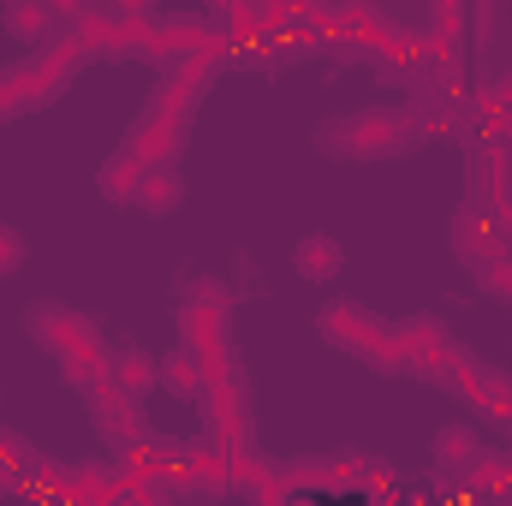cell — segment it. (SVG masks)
<instances>
[{
    "mask_svg": "<svg viewBox=\"0 0 512 506\" xmlns=\"http://www.w3.org/2000/svg\"><path fill=\"white\" fill-rule=\"evenodd\" d=\"M48 6H54V12H60V24H72V18H78V12H90V6H96V0H48Z\"/></svg>",
    "mask_w": 512,
    "mask_h": 506,
    "instance_id": "cell-25",
    "label": "cell"
},
{
    "mask_svg": "<svg viewBox=\"0 0 512 506\" xmlns=\"http://www.w3.org/2000/svg\"><path fill=\"white\" fill-rule=\"evenodd\" d=\"M512 233H507V215H501V203L495 197H465V209L453 215V256L465 262V268H483L495 251H507Z\"/></svg>",
    "mask_w": 512,
    "mask_h": 506,
    "instance_id": "cell-5",
    "label": "cell"
},
{
    "mask_svg": "<svg viewBox=\"0 0 512 506\" xmlns=\"http://www.w3.org/2000/svg\"><path fill=\"white\" fill-rule=\"evenodd\" d=\"M465 358H471V352H465L435 316H405V322L393 328V370H411V376H423V381H447Z\"/></svg>",
    "mask_w": 512,
    "mask_h": 506,
    "instance_id": "cell-3",
    "label": "cell"
},
{
    "mask_svg": "<svg viewBox=\"0 0 512 506\" xmlns=\"http://www.w3.org/2000/svg\"><path fill=\"white\" fill-rule=\"evenodd\" d=\"M471 0H429V24H465Z\"/></svg>",
    "mask_w": 512,
    "mask_h": 506,
    "instance_id": "cell-23",
    "label": "cell"
},
{
    "mask_svg": "<svg viewBox=\"0 0 512 506\" xmlns=\"http://www.w3.org/2000/svg\"><path fill=\"white\" fill-rule=\"evenodd\" d=\"M292 268H298V280H334L340 268H346V251H340V239H328V233H304L298 245H292Z\"/></svg>",
    "mask_w": 512,
    "mask_h": 506,
    "instance_id": "cell-16",
    "label": "cell"
},
{
    "mask_svg": "<svg viewBox=\"0 0 512 506\" xmlns=\"http://www.w3.org/2000/svg\"><path fill=\"white\" fill-rule=\"evenodd\" d=\"M459 405H471V411H489V417H512V376L507 370H495V364H477V358H465L453 376L441 381Z\"/></svg>",
    "mask_w": 512,
    "mask_h": 506,
    "instance_id": "cell-10",
    "label": "cell"
},
{
    "mask_svg": "<svg viewBox=\"0 0 512 506\" xmlns=\"http://www.w3.org/2000/svg\"><path fill=\"white\" fill-rule=\"evenodd\" d=\"M0 24H6V36L24 42V48H42V42L66 36L60 12H54L48 0H6V6H0Z\"/></svg>",
    "mask_w": 512,
    "mask_h": 506,
    "instance_id": "cell-12",
    "label": "cell"
},
{
    "mask_svg": "<svg viewBox=\"0 0 512 506\" xmlns=\"http://www.w3.org/2000/svg\"><path fill=\"white\" fill-rule=\"evenodd\" d=\"M477 286L489 292V298H501V304H512V245L507 251H495L483 268H477Z\"/></svg>",
    "mask_w": 512,
    "mask_h": 506,
    "instance_id": "cell-20",
    "label": "cell"
},
{
    "mask_svg": "<svg viewBox=\"0 0 512 506\" xmlns=\"http://www.w3.org/2000/svg\"><path fill=\"white\" fill-rule=\"evenodd\" d=\"M185 304H203V310H233V292H227V280H215V274H191V280H185Z\"/></svg>",
    "mask_w": 512,
    "mask_h": 506,
    "instance_id": "cell-21",
    "label": "cell"
},
{
    "mask_svg": "<svg viewBox=\"0 0 512 506\" xmlns=\"http://www.w3.org/2000/svg\"><path fill=\"white\" fill-rule=\"evenodd\" d=\"M0 6H6V0H0Z\"/></svg>",
    "mask_w": 512,
    "mask_h": 506,
    "instance_id": "cell-27",
    "label": "cell"
},
{
    "mask_svg": "<svg viewBox=\"0 0 512 506\" xmlns=\"http://www.w3.org/2000/svg\"><path fill=\"white\" fill-rule=\"evenodd\" d=\"M108 6H114L120 18H131V24H137V18H155V12H161V0H108Z\"/></svg>",
    "mask_w": 512,
    "mask_h": 506,
    "instance_id": "cell-24",
    "label": "cell"
},
{
    "mask_svg": "<svg viewBox=\"0 0 512 506\" xmlns=\"http://www.w3.org/2000/svg\"><path fill=\"white\" fill-rule=\"evenodd\" d=\"M429 453H435L441 477H459V471L483 453V435H477L471 423H441V429H435V441H429Z\"/></svg>",
    "mask_w": 512,
    "mask_h": 506,
    "instance_id": "cell-17",
    "label": "cell"
},
{
    "mask_svg": "<svg viewBox=\"0 0 512 506\" xmlns=\"http://www.w3.org/2000/svg\"><path fill=\"white\" fill-rule=\"evenodd\" d=\"M459 137L471 149H495V143H512V108L483 84V90H465V114H459Z\"/></svg>",
    "mask_w": 512,
    "mask_h": 506,
    "instance_id": "cell-11",
    "label": "cell"
},
{
    "mask_svg": "<svg viewBox=\"0 0 512 506\" xmlns=\"http://www.w3.org/2000/svg\"><path fill=\"white\" fill-rule=\"evenodd\" d=\"M179 203H185V179H179V167H143L137 209H143V215H173Z\"/></svg>",
    "mask_w": 512,
    "mask_h": 506,
    "instance_id": "cell-18",
    "label": "cell"
},
{
    "mask_svg": "<svg viewBox=\"0 0 512 506\" xmlns=\"http://www.w3.org/2000/svg\"><path fill=\"white\" fill-rule=\"evenodd\" d=\"M30 334H36V346H48L60 358V370L78 393H96L108 381V334L96 328V316L66 310V304H36Z\"/></svg>",
    "mask_w": 512,
    "mask_h": 506,
    "instance_id": "cell-1",
    "label": "cell"
},
{
    "mask_svg": "<svg viewBox=\"0 0 512 506\" xmlns=\"http://www.w3.org/2000/svg\"><path fill=\"white\" fill-rule=\"evenodd\" d=\"M417 137H423V126L411 120V108H358L346 120H328L316 143L340 161H387V155L417 149Z\"/></svg>",
    "mask_w": 512,
    "mask_h": 506,
    "instance_id": "cell-2",
    "label": "cell"
},
{
    "mask_svg": "<svg viewBox=\"0 0 512 506\" xmlns=\"http://www.w3.org/2000/svg\"><path fill=\"white\" fill-rule=\"evenodd\" d=\"M66 36L84 48V60H137V36H131V18H120L108 0H96L90 12H78L66 24Z\"/></svg>",
    "mask_w": 512,
    "mask_h": 506,
    "instance_id": "cell-8",
    "label": "cell"
},
{
    "mask_svg": "<svg viewBox=\"0 0 512 506\" xmlns=\"http://www.w3.org/2000/svg\"><path fill=\"white\" fill-rule=\"evenodd\" d=\"M459 495H471V501H495V495H512V453H477L459 477Z\"/></svg>",
    "mask_w": 512,
    "mask_h": 506,
    "instance_id": "cell-14",
    "label": "cell"
},
{
    "mask_svg": "<svg viewBox=\"0 0 512 506\" xmlns=\"http://www.w3.org/2000/svg\"><path fill=\"white\" fill-rule=\"evenodd\" d=\"M108 387H120L131 399H143L149 387H161V358H149L143 346H108Z\"/></svg>",
    "mask_w": 512,
    "mask_h": 506,
    "instance_id": "cell-13",
    "label": "cell"
},
{
    "mask_svg": "<svg viewBox=\"0 0 512 506\" xmlns=\"http://www.w3.org/2000/svg\"><path fill=\"white\" fill-rule=\"evenodd\" d=\"M96 185H102V197H108V203H137V185H143V161L131 155V143H120V149L102 161V179H96Z\"/></svg>",
    "mask_w": 512,
    "mask_h": 506,
    "instance_id": "cell-19",
    "label": "cell"
},
{
    "mask_svg": "<svg viewBox=\"0 0 512 506\" xmlns=\"http://www.w3.org/2000/svg\"><path fill=\"white\" fill-rule=\"evenodd\" d=\"M483 6H501V0H483Z\"/></svg>",
    "mask_w": 512,
    "mask_h": 506,
    "instance_id": "cell-26",
    "label": "cell"
},
{
    "mask_svg": "<svg viewBox=\"0 0 512 506\" xmlns=\"http://www.w3.org/2000/svg\"><path fill=\"white\" fill-rule=\"evenodd\" d=\"M161 387L173 393V399H191V405H203V393H209V364L179 340L167 358H161Z\"/></svg>",
    "mask_w": 512,
    "mask_h": 506,
    "instance_id": "cell-15",
    "label": "cell"
},
{
    "mask_svg": "<svg viewBox=\"0 0 512 506\" xmlns=\"http://www.w3.org/2000/svg\"><path fill=\"white\" fill-rule=\"evenodd\" d=\"M322 340L364 358V364H376V370H393V322H382L376 310H364L352 298H334L322 310Z\"/></svg>",
    "mask_w": 512,
    "mask_h": 506,
    "instance_id": "cell-4",
    "label": "cell"
},
{
    "mask_svg": "<svg viewBox=\"0 0 512 506\" xmlns=\"http://www.w3.org/2000/svg\"><path fill=\"white\" fill-rule=\"evenodd\" d=\"M30 256V245H24V233L18 227H0V280L6 274H18V262Z\"/></svg>",
    "mask_w": 512,
    "mask_h": 506,
    "instance_id": "cell-22",
    "label": "cell"
},
{
    "mask_svg": "<svg viewBox=\"0 0 512 506\" xmlns=\"http://www.w3.org/2000/svg\"><path fill=\"white\" fill-rule=\"evenodd\" d=\"M185 137H191V120H185V114H173V108L149 102V108L137 114V126H131L126 143H131V155H137L143 167H179Z\"/></svg>",
    "mask_w": 512,
    "mask_h": 506,
    "instance_id": "cell-7",
    "label": "cell"
},
{
    "mask_svg": "<svg viewBox=\"0 0 512 506\" xmlns=\"http://www.w3.org/2000/svg\"><path fill=\"white\" fill-rule=\"evenodd\" d=\"M179 340L215 370H233L239 352H233V310H203V304H179Z\"/></svg>",
    "mask_w": 512,
    "mask_h": 506,
    "instance_id": "cell-9",
    "label": "cell"
},
{
    "mask_svg": "<svg viewBox=\"0 0 512 506\" xmlns=\"http://www.w3.org/2000/svg\"><path fill=\"white\" fill-rule=\"evenodd\" d=\"M90 399V423H96V435H102V447L120 459V453H131L143 435H149V417H143V399H131V393H120V387H96V393H84Z\"/></svg>",
    "mask_w": 512,
    "mask_h": 506,
    "instance_id": "cell-6",
    "label": "cell"
}]
</instances>
